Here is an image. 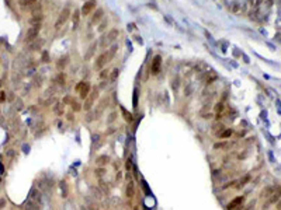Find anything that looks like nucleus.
Segmentation results:
<instances>
[{"label":"nucleus","instance_id":"nucleus-37","mask_svg":"<svg viewBox=\"0 0 281 210\" xmlns=\"http://www.w3.org/2000/svg\"><path fill=\"white\" fill-rule=\"evenodd\" d=\"M107 76H108V71H107V70H103L101 73H100V77H101V78H106Z\"/></svg>","mask_w":281,"mask_h":210},{"label":"nucleus","instance_id":"nucleus-23","mask_svg":"<svg viewBox=\"0 0 281 210\" xmlns=\"http://www.w3.org/2000/svg\"><path fill=\"white\" fill-rule=\"evenodd\" d=\"M118 74H120V70H118V69H114L113 73H111L110 80H111V81H115V80H117V77H118Z\"/></svg>","mask_w":281,"mask_h":210},{"label":"nucleus","instance_id":"nucleus-4","mask_svg":"<svg viewBox=\"0 0 281 210\" xmlns=\"http://www.w3.org/2000/svg\"><path fill=\"white\" fill-rule=\"evenodd\" d=\"M110 59H111L110 53H108V52H103V53L96 59V62H94V67H96V69H101V67H103L104 64H106Z\"/></svg>","mask_w":281,"mask_h":210},{"label":"nucleus","instance_id":"nucleus-10","mask_svg":"<svg viewBox=\"0 0 281 210\" xmlns=\"http://www.w3.org/2000/svg\"><path fill=\"white\" fill-rule=\"evenodd\" d=\"M30 200H32V202H35V203H40L41 202V193H40V191H37L35 188L31 189V192H30Z\"/></svg>","mask_w":281,"mask_h":210},{"label":"nucleus","instance_id":"nucleus-33","mask_svg":"<svg viewBox=\"0 0 281 210\" xmlns=\"http://www.w3.org/2000/svg\"><path fill=\"white\" fill-rule=\"evenodd\" d=\"M127 170L128 171L132 170V160H131V158H128V161H127Z\"/></svg>","mask_w":281,"mask_h":210},{"label":"nucleus","instance_id":"nucleus-32","mask_svg":"<svg viewBox=\"0 0 281 210\" xmlns=\"http://www.w3.org/2000/svg\"><path fill=\"white\" fill-rule=\"evenodd\" d=\"M184 92H186V95H191V92H193V85H187L186 90H184Z\"/></svg>","mask_w":281,"mask_h":210},{"label":"nucleus","instance_id":"nucleus-28","mask_svg":"<svg viewBox=\"0 0 281 210\" xmlns=\"http://www.w3.org/2000/svg\"><path fill=\"white\" fill-rule=\"evenodd\" d=\"M92 193H93V196H94V198H97V199L101 198V195H100V191H99V189H96V188H92Z\"/></svg>","mask_w":281,"mask_h":210},{"label":"nucleus","instance_id":"nucleus-35","mask_svg":"<svg viewBox=\"0 0 281 210\" xmlns=\"http://www.w3.org/2000/svg\"><path fill=\"white\" fill-rule=\"evenodd\" d=\"M106 25H107V21L104 20V21H103V24L99 27V31H100V32H101V31H104V28H106Z\"/></svg>","mask_w":281,"mask_h":210},{"label":"nucleus","instance_id":"nucleus-38","mask_svg":"<svg viewBox=\"0 0 281 210\" xmlns=\"http://www.w3.org/2000/svg\"><path fill=\"white\" fill-rule=\"evenodd\" d=\"M222 109H224V104H222V102H219V104H217V111H218V112H221Z\"/></svg>","mask_w":281,"mask_h":210},{"label":"nucleus","instance_id":"nucleus-22","mask_svg":"<svg viewBox=\"0 0 281 210\" xmlns=\"http://www.w3.org/2000/svg\"><path fill=\"white\" fill-rule=\"evenodd\" d=\"M54 109H55V112H56L58 115H62V113H63V104H62V105L61 104H56Z\"/></svg>","mask_w":281,"mask_h":210},{"label":"nucleus","instance_id":"nucleus-15","mask_svg":"<svg viewBox=\"0 0 281 210\" xmlns=\"http://www.w3.org/2000/svg\"><path fill=\"white\" fill-rule=\"evenodd\" d=\"M96 48H97V44H92V46L89 48L87 53L84 55V60H89V59H92V56L94 55V50H96Z\"/></svg>","mask_w":281,"mask_h":210},{"label":"nucleus","instance_id":"nucleus-2","mask_svg":"<svg viewBox=\"0 0 281 210\" xmlns=\"http://www.w3.org/2000/svg\"><path fill=\"white\" fill-rule=\"evenodd\" d=\"M40 30H41V24L40 25H32L27 30V34H25V42H34L37 39L38 34H40Z\"/></svg>","mask_w":281,"mask_h":210},{"label":"nucleus","instance_id":"nucleus-9","mask_svg":"<svg viewBox=\"0 0 281 210\" xmlns=\"http://www.w3.org/2000/svg\"><path fill=\"white\" fill-rule=\"evenodd\" d=\"M276 191V186H267L262 191V195H260V198L262 199H269L270 196L273 195V192Z\"/></svg>","mask_w":281,"mask_h":210},{"label":"nucleus","instance_id":"nucleus-20","mask_svg":"<svg viewBox=\"0 0 281 210\" xmlns=\"http://www.w3.org/2000/svg\"><path fill=\"white\" fill-rule=\"evenodd\" d=\"M37 2H38V0H20V4H21L23 7H27V6H32V4H35Z\"/></svg>","mask_w":281,"mask_h":210},{"label":"nucleus","instance_id":"nucleus-3","mask_svg":"<svg viewBox=\"0 0 281 210\" xmlns=\"http://www.w3.org/2000/svg\"><path fill=\"white\" fill-rule=\"evenodd\" d=\"M280 198H281V188L278 186V188H276V191L273 192V195L270 196L269 199H267V202H266V205L263 206V209H267L270 205H273V203L278 202V200H280Z\"/></svg>","mask_w":281,"mask_h":210},{"label":"nucleus","instance_id":"nucleus-34","mask_svg":"<svg viewBox=\"0 0 281 210\" xmlns=\"http://www.w3.org/2000/svg\"><path fill=\"white\" fill-rule=\"evenodd\" d=\"M65 64H66V57H65V59H61V62L58 63V67H59V69H61V67L63 69V66H65Z\"/></svg>","mask_w":281,"mask_h":210},{"label":"nucleus","instance_id":"nucleus-16","mask_svg":"<svg viewBox=\"0 0 281 210\" xmlns=\"http://www.w3.org/2000/svg\"><path fill=\"white\" fill-rule=\"evenodd\" d=\"M134 193H135V189H134V182L129 181V184L127 185V196L129 199L134 198Z\"/></svg>","mask_w":281,"mask_h":210},{"label":"nucleus","instance_id":"nucleus-27","mask_svg":"<svg viewBox=\"0 0 281 210\" xmlns=\"http://www.w3.org/2000/svg\"><path fill=\"white\" fill-rule=\"evenodd\" d=\"M115 118H117V112H113V113L108 116V119H107V123H113L114 120H115Z\"/></svg>","mask_w":281,"mask_h":210},{"label":"nucleus","instance_id":"nucleus-13","mask_svg":"<svg viewBox=\"0 0 281 210\" xmlns=\"http://www.w3.org/2000/svg\"><path fill=\"white\" fill-rule=\"evenodd\" d=\"M118 34H120L118 30L113 28L108 34H107V41H108V42H113V41H115V38H118Z\"/></svg>","mask_w":281,"mask_h":210},{"label":"nucleus","instance_id":"nucleus-36","mask_svg":"<svg viewBox=\"0 0 281 210\" xmlns=\"http://www.w3.org/2000/svg\"><path fill=\"white\" fill-rule=\"evenodd\" d=\"M72 108H73L75 111H79V109H80V106H79L77 102H72Z\"/></svg>","mask_w":281,"mask_h":210},{"label":"nucleus","instance_id":"nucleus-41","mask_svg":"<svg viewBox=\"0 0 281 210\" xmlns=\"http://www.w3.org/2000/svg\"><path fill=\"white\" fill-rule=\"evenodd\" d=\"M114 132H115V128H110L108 130H107V135H113Z\"/></svg>","mask_w":281,"mask_h":210},{"label":"nucleus","instance_id":"nucleus-45","mask_svg":"<svg viewBox=\"0 0 281 210\" xmlns=\"http://www.w3.org/2000/svg\"><path fill=\"white\" fill-rule=\"evenodd\" d=\"M42 57H44V62H48V60H47V59H48V55H47V52H44Z\"/></svg>","mask_w":281,"mask_h":210},{"label":"nucleus","instance_id":"nucleus-7","mask_svg":"<svg viewBox=\"0 0 281 210\" xmlns=\"http://www.w3.org/2000/svg\"><path fill=\"white\" fill-rule=\"evenodd\" d=\"M94 7H96V0H89V2H86L84 6H83V9H82V14L83 16L90 14V11H92Z\"/></svg>","mask_w":281,"mask_h":210},{"label":"nucleus","instance_id":"nucleus-26","mask_svg":"<svg viewBox=\"0 0 281 210\" xmlns=\"http://www.w3.org/2000/svg\"><path fill=\"white\" fill-rule=\"evenodd\" d=\"M231 135H232V130L228 129V130H225V132H222L219 137H221V139H225V137H229Z\"/></svg>","mask_w":281,"mask_h":210},{"label":"nucleus","instance_id":"nucleus-17","mask_svg":"<svg viewBox=\"0 0 281 210\" xmlns=\"http://www.w3.org/2000/svg\"><path fill=\"white\" fill-rule=\"evenodd\" d=\"M25 210H40V206H38V203H35V202L28 200L25 203Z\"/></svg>","mask_w":281,"mask_h":210},{"label":"nucleus","instance_id":"nucleus-44","mask_svg":"<svg viewBox=\"0 0 281 210\" xmlns=\"http://www.w3.org/2000/svg\"><path fill=\"white\" fill-rule=\"evenodd\" d=\"M238 9H239V4H238V3H235V6L232 7V11H238Z\"/></svg>","mask_w":281,"mask_h":210},{"label":"nucleus","instance_id":"nucleus-14","mask_svg":"<svg viewBox=\"0 0 281 210\" xmlns=\"http://www.w3.org/2000/svg\"><path fill=\"white\" fill-rule=\"evenodd\" d=\"M92 94H93L92 97L87 98V101L84 102V109H86V111H89V109L92 108V104H93V101H94V97H97V90H94Z\"/></svg>","mask_w":281,"mask_h":210},{"label":"nucleus","instance_id":"nucleus-21","mask_svg":"<svg viewBox=\"0 0 281 210\" xmlns=\"http://www.w3.org/2000/svg\"><path fill=\"white\" fill-rule=\"evenodd\" d=\"M249 181H250V175H246V177H243V178L240 179V184L238 185V188H242V186H245V185L247 184Z\"/></svg>","mask_w":281,"mask_h":210},{"label":"nucleus","instance_id":"nucleus-6","mask_svg":"<svg viewBox=\"0 0 281 210\" xmlns=\"http://www.w3.org/2000/svg\"><path fill=\"white\" fill-rule=\"evenodd\" d=\"M243 202H245V198H243V196H238V198H235L233 200H232L229 205L226 206V209H228V210H235L238 206L243 205Z\"/></svg>","mask_w":281,"mask_h":210},{"label":"nucleus","instance_id":"nucleus-39","mask_svg":"<svg viewBox=\"0 0 281 210\" xmlns=\"http://www.w3.org/2000/svg\"><path fill=\"white\" fill-rule=\"evenodd\" d=\"M4 206H6V199L2 198V199H0V209H3Z\"/></svg>","mask_w":281,"mask_h":210},{"label":"nucleus","instance_id":"nucleus-46","mask_svg":"<svg viewBox=\"0 0 281 210\" xmlns=\"http://www.w3.org/2000/svg\"><path fill=\"white\" fill-rule=\"evenodd\" d=\"M277 207H278V209H280V210H281V202H280V203H278V206H277Z\"/></svg>","mask_w":281,"mask_h":210},{"label":"nucleus","instance_id":"nucleus-43","mask_svg":"<svg viewBox=\"0 0 281 210\" xmlns=\"http://www.w3.org/2000/svg\"><path fill=\"white\" fill-rule=\"evenodd\" d=\"M211 116H212L211 113H204V115H202V118H204V119H210Z\"/></svg>","mask_w":281,"mask_h":210},{"label":"nucleus","instance_id":"nucleus-24","mask_svg":"<svg viewBox=\"0 0 281 210\" xmlns=\"http://www.w3.org/2000/svg\"><path fill=\"white\" fill-rule=\"evenodd\" d=\"M229 146H231V143H226V142L225 143H217L214 146V149H226V147H229Z\"/></svg>","mask_w":281,"mask_h":210},{"label":"nucleus","instance_id":"nucleus-12","mask_svg":"<svg viewBox=\"0 0 281 210\" xmlns=\"http://www.w3.org/2000/svg\"><path fill=\"white\" fill-rule=\"evenodd\" d=\"M89 91H90V84L89 83H83V85L80 88V97L82 98H87L89 97Z\"/></svg>","mask_w":281,"mask_h":210},{"label":"nucleus","instance_id":"nucleus-29","mask_svg":"<svg viewBox=\"0 0 281 210\" xmlns=\"http://www.w3.org/2000/svg\"><path fill=\"white\" fill-rule=\"evenodd\" d=\"M94 174H96V177H99V178L103 177V175H104V168L103 167L101 168H97V170L94 171Z\"/></svg>","mask_w":281,"mask_h":210},{"label":"nucleus","instance_id":"nucleus-42","mask_svg":"<svg viewBox=\"0 0 281 210\" xmlns=\"http://www.w3.org/2000/svg\"><path fill=\"white\" fill-rule=\"evenodd\" d=\"M7 156H9V157H13V156H14V150L10 149V150L7 151Z\"/></svg>","mask_w":281,"mask_h":210},{"label":"nucleus","instance_id":"nucleus-40","mask_svg":"<svg viewBox=\"0 0 281 210\" xmlns=\"http://www.w3.org/2000/svg\"><path fill=\"white\" fill-rule=\"evenodd\" d=\"M253 207H254V202H252L250 205H249V206H247V207H246L245 210H253Z\"/></svg>","mask_w":281,"mask_h":210},{"label":"nucleus","instance_id":"nucleus-18","mask_svg":"<svg viewBox=\"0 0 281 210\" xmlns=\"http://www.w3.org/2000/svg\"><path fill=\"white\" fill-rule=\"evenodd\" d=\"M103 14H104L103 9H99V10H97V13H96L94 16H93V18H92V23H93V24H94V23H99L100 20H101Z\"/></svg>","mask_w":281,"mask_h":210},{"label":"nucleus","instance_id":"nucleus-31","mask_svg":"<svg viewBox=\"0 0 281 210\" xmlns=\"http://www.w3.org/2000/svg\"><path fill=\"white\" fill-rule=\"evenodd\" d=\"M122 112L125 113V119L128 120V122H132V119H134V118H132V115H131V113H128V112H127L124 108H122Z\"/></svg>","mask_w":281,"mask_h":210},{"label":"nucleus","instance_id":"nucleus-30","mask_svg":"<svg viewBox=\"0 0 281 210\" xmlns=\"http://www.w3.org/2000/svg\"><path fill=\"white\" fill-rule=\"evenodd\" d=\"M117 49H118V46H117V45H113V48H111V49L108 50V53H110V56H111V57H114V55H115Z\"/></svg>","mask_w":281,"mask_h":210},{"label":"nucleus","instance_id":"nucleus-1","mask_svg":"<svg viewBox=\"0 0 281 210\" xmlns=\"http://www.w3.org/2000/svg\"><path fill=\"white\" fill-rule=\"evenodd\" d=\"M69 16H70V9L68 7H65L63 10L61 11V14H59V17H58V20H56V23H55V28L56 30H59L62 25H63L65 23L68 21V18H69Z\"/></svg>","mask_w":281,"mask_h":210},{"label":"nucleus","instance_id":"nucleus-5","mask_svg":"<svg viewBox=\"0 0 281 210\" xmlns=\"http://www.w3.org/2000/svg\"><path fill=\"white\" fill-rule=\"evenodd\" d=\"M160 64H162V57L158 55V56H155L153 62H152V67H151L152 74H158L160 71Z\"/></svg>","mask_w":281,"mask_h":210},{"label":"nucleus","instance_id":"nucleus-25","mask_svg":"<svg viewBox=\"0 0 281 210\" xmlns=\"http://www.w3.org/2000/svg\"><path fill=\"white\" fill-rule=\"evenodd\" d=\"M79 18H80V16H79V11L76 10L75 14H73V23H75V27H73V28H76V25L79 24Z\"/></svg>","mask_w":281,"mask_h":210},{"label":"nucleus","instance_id":"nucleus-8","mask_svg":"<svg viewBox=\"0 0 281 210\" xmlns=\"http://www.w3.org/2000/svg\"><path fill=\"white\" fill-rule=\"evenodd\" d=\"M42 20H44L42 13H34L32 17H31V18L28 20V23H30V24H32V25H40V24L42 23Z\"/></svg>","mask_w":281,"mask_h":210},{"label":"nucleus","instance_id":"nucleus-11","mask_svg":"<svg viewBox=\"0 0 281 210\" xmlns=\"http://www.w3.org/2000/svg\"><path fill=\"white\" fill-rule=\"evenodd\" d=\"M44 42L45 41L44 39H38V41H34V42H31L30 44V50H38V49H41L42 48V45H44Z\"/></svg>","mask_w":281,"mask_h":210},{"label":"nucleus","instance_id":"nucleus-19","mask_svg":"<svg viewBox=\"0 0 281 210\" xmlns=\"http://www.w3.org/2000/svg\"><path fill=\"white\" fill-rule=\"evenodd\" d=\"M107 163H108V156H100V157H97V160H96V164L100 165V167L106 165Z\"/></svg>","mask_w":281,"mask_h":210}]
</instances>
